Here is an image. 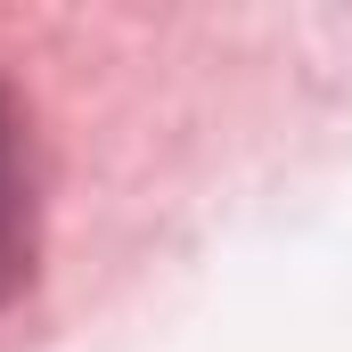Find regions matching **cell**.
Returning a JSON list of instances; mask_svg holds the SVG:
<instances>
[{
    "instance_id": "6da1fadb",
    "label": "cell",
    "mask_w": 352,
    "mask_h": 352,
    "mask_svg": "<svg viewBox=\"0 0 352 352\" xmlns=\"http://www.w3.org/2000/svg\"><path fill=\"white\" fill-rule=\"evenodd\" d=\"M25 270H33V148L16 98L0 90V295H16Z\"/></svg>"
}]
</instances>
